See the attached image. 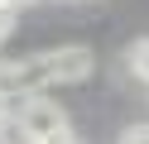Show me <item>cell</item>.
Masks as SVG:
<instances>
[{
    "label": "cell",
    "instance_id": "6da1fadb",
    "mask_svg": "<svg viewBox=\"0 0 149 144\" xmlns=\"http://www.w3.org/2000/svg\"><path fill=\"white\" fill-rule=\"evenodd\" d=\"M10 120L24 134V144H68L72 139V125L63 115V106H53L48 96H19Z\"/></svg>",
    "mask_w": 149,
    "mask_h": 144
},
{
    "label": "cell",
    "instance_id": "7a4b0ae2",
    "mask_svg": "<svg viewBox=\"0 0 149 144\" xmlns=\"http://www.w3.org/2000/svg\"><path fill=\"white\" fill-rule=\"evenodd\" d=\"M48 77H53V86L58 82H87L91 77V67H96V58H91V48H48Z\"/></svg>",
    "mask_w": 149,
    "mask_h": 144
},
{
    "label": "cell",
    "instance_id": "3957f363",
    "mask_svg": "<svg viewBox=\"0 0 149 144\" xmlns=\"http://www.w3.org/2000/svg\"><path fill=\"white\" fill-rule=\"evenodd\" d=\"M125 67L139 77V82H149V38H135V43L125 48Z\"/></svg>",
    "mask_w": 149,
    "mask_h": 144
},
{
    "label": "cell",
    "instance_id": "277c9868",
    "mask_svg": "<svg viewBox=\"0 0 149 144\" xmlns=\"http://www.w3.org/2000/svg\"><path fill=\"white\" fill-rule=\"evenodd\" d=\"M15 15H19V10H15V5H5V0H0V43H5V38L15 34Z\"/></svg>",
    "mask_w": 149,
    "mask_h": 144
},
{
    "label": "cell",
    "instance_id": "5b68a950",
    "mask_svg": "<svg viewBox=\"0 0 149 144\" xmlns=\"http://www.w3.org/2000/svg\"><path fill=\"white\" fill-rule=\"evenodd\" d=\"M120 144H149V125H130V130L120 134Z\"/></svg>",
    "mask_w": 149,
    "mask_h": 144
},
{
    "label": "cell",
    "instance_id": "8992f818",
    "mask_svg": "<svg viewBox=\"0 0 149 144\" xmlns=\"http://www.w3.org/2000/svg\"><path fill=\"white\" fill-rule=\"evenodd\" d=\"M5 5H15V10H24V5H34V0H5Z\"/></svg>",
    "mask_w": 149,
    "mask_h": 144
},
{
    "label": "cell",
    "instance_id": "52a82bcc",
    "mask_svg": "<svg viewBox=\"0 0 149 144\" xmlns=\"http://www.w3.org/2000/svg\"><path fill=\"white\" fill-rule=\"evenodd\" d=\"M0 144H10V139H5V134H0Z\"/></svg>",
    "mask_w": 149,
    "mask_h": 144
}]
</instances>
